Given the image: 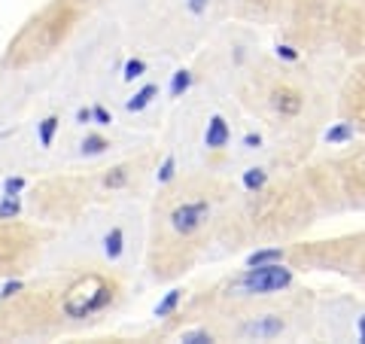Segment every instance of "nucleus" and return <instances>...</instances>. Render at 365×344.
<instances>
[{
	"instance_id": "obj_1",
	"label": "nucleus",
	"mask_w": 365,
	"mask_h": 344,
	"mask_svg": "<svg viewBox=\"0 0 365 344\" xmlns=\"http://www.w3.org/2000/svg\"><path fill=\"white\" fill-rule=\"evenodd\" d=\"M116 293L119 286L107 274H83L64 286V295H61V317L67 320H91L98 314H104L107 308L116 302Z\"/></svg>"
},
{
	"instance_id": "obj_2",
	"label": "nucleus",
	"mask_w": 365,
	"mask_h": 344,
	"mask_svg": "<svg viewBox=\"0 0 365 344\" xmlns=\"http://www.w3.org/2000/svg\"><path fill=\"white\" fill-rule=\"evenodd\" d=\"M295 286V271L283 262L271 265H244L241 274H235L225 283V295L232 299H265V295H280Z\"/></svg>"
},
{
	"instance_id": "obj_3",
	"label": "nucleus",
	"mask_w": 365,
	"mask_h": 344,
	"mask_svg": "<svg viewBox=\"0 0 365 344\" xmlns=\"http://www.w3.org/2000/svg\"><path fill=\"white\" fill-rule=\"evenodd\" d=\"M213 216V204L204 195H192V198L177 201L168 213V226L177 238H195Z\"/></svg>"
},
{
	"instance_id": "obj_4",
	"label": "nucleus",
	"mask_w": 365,
	"mask_h": 344,
	"mask_svg": "<svg viewBox=\"0 0 365 344\" xmlns=\"http://www.w3.org/2000/svg\"><path fill=\"white\" fill-rule=\"evenodd\" d=\"M287 332V320L283 314H256V317H247L237 335L247 338V341H274Z\"/></svg>"
},
{
	"instance_id": "obj_5",
	"label": "nucleus",
	"mask_w": 365,
	"mask_h": 344,
	"mask_svg": "<svg viewBox=\"0 0 365 344\" xmlns=\"http://www.w3.org/2000/svg\"><path fill=\"white\" fill-rule=\"evenodd\" d=\"M271 107H274L277 116L295 119L302 113V107H304V95L299 88H292V86H277L271 91Z\"/></svg>"
},
{
	"instance_id": "obj_6",
	"label": "nucleus",
	"mask_w": 365,
	"mask_h": 344,
	"mask_svg": "<svg viewBox=\"0 0 365 344\" xmlns=\"http://www.w3.org/2000/svg\"><path fill=\"white\" fill-rule=\"evenodd\" d=\"M204 146H207L210 153H222L232 146V125H228V119L220 116V113H213L207 125H204Z\"/></svg>"
},
{
	"instance_id": "obj_7",
	"label": "nucleus",
	"mask_w": 365,
	"mask_h": 344,
	"mask_svg": "<svg viewBox=\"0 0 365 344\" xmlns=\"http://www.w3.org/2000/svg\"><path fill=\"white\" fill-rule=\"evenodd\" d=\"M158 95H162V86H158V83H143L140 88H134V95L128 101H125V110H128L131 116H137V113L150 110Z\"/></svg>"
},
{
	"instance_id": "obj_8",
	"label": "nucleus",
	"mask_w": 365,
	"mask_h": 344,
	"mask_svg": "<svg viewBox=\"0 0 365 344\" xmlns=\"http://www.w3.org/2000/svg\"><path fill=\"white\" fill-rule=\"evenodd\" d=\"M125 247H128V238H125V228L122 226H110L104 232V241H101V250H104L107 262H122L125 256Z\"/></svg>"
},
{
	"instance_id": "obj_9",
	"label": "nucleus",
	"mask_w": 365,
	"mask_h": 344,
	"mask_svg": "<svg viewBox=\"0 0 365 344\" xmlns=\"http://www.w3.org/2000/svg\"><path fill=\"white\" fill-rule=\"evenodd\" d=\"M353 137H356V125H353L350 119H341V122H332L323 134V143L326 146H347Z\"/></svg>"
},
{
	"instance_id": "obj_10",
	"label": "nucleus",
	"mask_w": 365,
	"mask_h": 344,
	"mask_svg": "<svg viewBox=\"0 0 365 344\" xmlns=\"http://www.w3.org/2000/svg\"><path fill=\"white\" fill-rule=\"evenodd\" d=\"M182 299H186V290H182V286H174V290H168V293L162 295V299H158V305L153 308V314H155L158 320H168V317H174V314L180 311Z\"/></svg>"
},
{
	"instance_id": "obj_11",
	"label": "nucleus",
	"mask_w": 365,
	"mask_h": 344,
	"mask_svg": "<svg viewBox=\"0 0 365 344\" xmlns=\"http://www.w3.org/2000/svg\"><path fill=\"white\" fill-rule=\"evenodd\" d=\"M61 131V116L58 113H52V116H43L37 122V143H40V150H52V143H55V137H58Z\"/></svg>"
},
{
	"instance_id": "obj_12",
	"label": "nucleus",
	"mask_w": 365,
	"mask_h": 344,
	"mask_svg": "<svg viewBox=\"0 0 365 344\" xmlns=\"http://www.w3.org/2000/svg\"><path fill=\"white\" fill-rule=\"evenodd\" d=\"M287 259V250L271 244V247H256L253 253L244 259V265H271V262H283Z\"/></svg>"
},
{
	"instance_id": "obj_13",
	"label": "nucleus",
	"mask_w": 365,
	"mask_h": 344,
	"mask_svg": "<svg viewBox=\"0 0 365 344\" xmlns=\"http://www.w3.org/2000/svg\"><path fill=\"white\" fill-rule=\"evenodd\" d=\"M192 83H195V74L189 71V67H180V71H174L170 74V86H168V95L170 98H186L189 95V88H192Z\"/></svg>"
},
{
	"instance_id": "obj_14",
	"label": "nucleus",
	"mask_w": 365,
	"mask_h": 344,
	"mask_svg": "<svg viewBox=\"0 0 365 344\" xmlns=\"http://www.w3.org/2000/svg\"><path fill=\"white\" fill-rule=\"evenodd\" d=\"M177 174H180V158H177V153H168L155 168V183L158 186H168V183L177 180Z\"/></svg>"
},
{
	"instance_id": "obj_15",
	"label": "nucleus",
	"mask_w": 365,
	"mask_h": 344,
	"mask_svg": "<svg viewBox=\"0 0 365 344\" xmlns=\"http://www.w3.org/2000/svg\"><path fill=\"white\" fill-rule=\"evenodd\" d=\"M110 150V137L104 134H95V131H88L83 137V143H79V153H83L86 158H95V156H104Z\"/></svg>"
},
{
	"instance_id": "obj_16",
	"label": "nucleus",
	"mask_w": 365,
	"mask_h": 344,
	"mask_svg": "<svg viewBox=\"0 0 365 344\" xmlns=\"http://www.w3.org/2000/svg\"><path fill=\"white\" fill-rule=\"evenodd\" d=\"M241 186L250 192V195H259L262 189H265L268 186V171L265 168H247L244 171V174H241Z\"/></svg>"
},
{
	"instance_id": "obj_17",
	"label": "nucleus",
	"mask_w": 365,
	"mask_h": 344,
	"mask_svg": "<svg viewBox=\"0 0 365 344\" xmlns=\"http://www.w3.org/2000/svg\"><path fill=\"white\" fill-rule=\"evenodd\" d=\"M146 71H150V64H146L140 55H131V59H125L122 64V79L125 83H137V79H143Z\"/></svg>"
},
{
	"instance_id": "obj_18",
	"label": "nucleus",
	"mask_w": 365,
	"mask_h": 344,
	"mask_svg": "<svg viewBox=\"0 0 365 344\" xmlns=\"http://www.w3.org/2000/svg\"><path fill=\"white\" fill-rule=\"evenodd\" d=\"M21 216V195H0V223Z\"/></svg>"
},
{
	"instance_id": "obj_19",
	"label": "nucleus",
	"mask_w": 365,
	"mask_h": 344,
	"mask_svg": "<svg viewBox=\"0 0 365 344\" xmlns=\"http://www.w3.org/2000/svg\"><path fill=\"white\" fill-rule=\"evenodd\" d=\"M180 341L182 344H210L216 338L210 329H186V332H180Z\"/></svg>"
},
{
	"instance_id": "obj_20",
	"label": "nucleus",
	"mask_w": 365,
	"mask_h": 344,
	"mask_svg": "<svg viewBox=\"0 0 365 344\" xmlns=\"http://www.w3.org/2000/svg\"><path fill=\"white\" fill-rule=\"evenodd\" d=\"M104 183H107V189H125V183H128V168H113L110 174L104 177Z\"/></svg>"
},
{
	"instance_id": "obj_21",
	"label": "nucleus",
	"mask_w": 365,
	"mask_h": 344,
	"mask_svg": "<svg viewBox=\"0 0 365 344\" xmlns=\"http://www.w3.org/2000/svg\"><path fill=\"white\" fill-rule=\"evenodd\" d=\"M91 119H95L98 128H110V125H113V113L104 104H91Z\"/></svg>"
},
{
	"instance_id": "obj_22",
	"label": "nucleus",
	"mask_w": 365,
	"mask_h": 344,
	"mask_svg": "<svg viewBox=\"0 0 365 344\" xmlns=\"http://www.w3.org/2000/svg\"><path fill=\"white\" fill-rule=\"evenodd\" d=\"M28 189V177H4V195H21Z\"/></svg>"
},
{
	"instance_id": "obj_23",
	"label": "nucleus",
	"mask_w": 365,
	"mask_h": 344,
	"mask_svg": "<svg viewBox=\"0 0 365 344\" xmlns=\"http://www.w3.org/2000/svg\"><path fill=\"white\" fill-rule=\"evenodd\" d=\"M274 52H277V59H280V61H287V64H295V61L302 59V52L295 49L292 43H277V49H274Z\"/></svg>"
},
{
	"instance_id": "obj_24",
	"label": "nucleus",
	"mask_w": 365,
	"mask_h": 344,
	"mask_svg": "<svg viewBox=\"0 0 365 344\" xmlns=\"http://www.w3.org/2000/svg\"><path fill=\"white\" fill-rule=\"evenodd\" d=\"M25 290V283L21 280H6L4 286H0V302H9V299H16V295Z\"/></svg>"
},
{
	"instance_id": "obj_25",
	"label": "nucleus",
	"mask_w": 365,
	"mask_h": 344,
	"mask_svg": "<svg viewBox=\"0 0 365 344\" xmlns=\"http://www.w3.org/2000/svg\"><path fill=\"white\" fill-rule=\"evenodd\" d=\"M207 6H210V0H186V13L192 19H201L204 13H207Z\"/></svg>"
},
{
	"instance_id": "obj_26",
	"label": "nucleus",
	"mask_w": 365,
	"mask_h": 344,
	"mask_svg": "<svg viewBox=\"0 0 365 344\" xmlns=\"http://www.w3.org/2000/svg\"><path fill=\"white\" fill-rule=\"evenodd\" d=\"M73 119H76V125H83V128H88V125H95V119H91V107H76Z\"/></svg>"
},
{
	"instance_id": "obj_27",
	"label": "nucleus",
	"mask_w": 365,
	"mask_h": 344,
	"mask_svg": "<svg viewBox=\"0 0 365 344\" xmlns=\"http://www.w3.org/2000/svg\"><path fill=\"white\" fill-rule=\"evenodd\" d=\"M241 143H244V150H262V134L259 131H247Z\"/></svg>"
},
{
	"instance_id": "obj_28",
	"label": "nucleus",
	"mask_w": 365,
	"mask_h": 344,
	"mask_svg": "<svg viewBox=\"0 0 365 344\" xmlns=\"http://www.w3.org/2000/svg\"><path fill=\"white\" fill-rule=\"evenodd\" d=\"M353 341H362L365 344V314L356 320V326H353Z\"/></svg>"
}]
</instances>
